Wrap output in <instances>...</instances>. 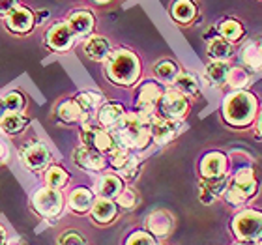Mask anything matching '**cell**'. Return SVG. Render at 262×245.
Returning <instances> with one entry per match:
<instances>
[{"mask_svg":"<svg viewBox=\"0 0 262 245\" xmlns=\"http://www.w3.org/2000/svg\"><path fill=\"white\" fill-rule=\"evenodd\" d=\"M68 27H70L71 34L77 36V38L88 36L94 28L92 13H88V11H73L70 15V19H68Z\"/></svg>","mask_w":262,"mask_h":245,"instance_id":"15","label":"cell"},{"mask_svg":"<svg viewBox=\"0 0 262 245\" xmlns=\"http://www.w3.org/2000/svg\"><path fill=\"white\" fill-rule=\"evenodd\" d=\"M260 133H262V116H260Z\"/></svg>","mask_w":262,"mask_h":245,"instance_id":"45","label":"cell"},{"mask_svg":"<svg viewBox=\"0 0 262 245\" xmlns=\"http://www.w3.org/2000/svg\"><path fill=\"white\" fill-rule=\"evenodd\" d=\"M242 60L247 68L251 70H260L262 68V45L260 43H249L246 49L242 51Z\"/></svg>","mask_w":262,"mask_h":245,"instance_id":"26","label":"cell"},{"mask_svg":"<svg viewBox=\"0 0 262 245\" xmlns=\"http://www.w3.org/2000/svg\"><path fill=\"white\" fill-rule=\"evenodd\" d=\"M6 27L15 34H27L34 27V15L32 11L27 8H15L10 15L6 17Z\"/></svg>","mask_w":262,"mask_h":245,"instance_id":"11","label":"cell"},{"mask_svg":"<svg viewBox=\"0 0 262 245\" xmlns=\"http://www.w3.org/2000/svg\"><path fill=\"white\" fill-rule=\"evenodd\" d=\"M172 225H174L172 223V215L169 212H163V210L154 212L146 221L148 230L154 236H167L172 230Z\"/></svg>","mask_w":262,"mask_h":245,"instance_id":"17","label":"cell"},{"mask_svg":"<svg viewBox=\"0 0 262 245\" xmlns=\"http://www.w3.org/2000/svg\"><path fill=\"white\" fill-rule=\"evenodd\" d=\"M92 204H94L92 193L88 189H84V187H79V189H75L70 195V206L73 212L84 213L92 208Z\"/></svg>","mask_w":262,"mask_h":245,"instance_id":"23","label":"cell"},{"mask_svg":"<svg viewBox=\"0 0 262 245\" xmlns=\"http://www.w3.org/2000/svg\"><path fill=\"white\" fill-rule=\"evenodd\" d=\"M109 41L105 38H99V36H94L84 43V53H86L92 60H105L109 56Z\"/></svg>","mask_w":262,"mask_h":245,"instance_id":"21","label":"cell"},{"mask_svg":"<svg viewBox=\"0 0 262 245\" xmlns=\"http://www.w3.org/2000/svg\"><path fill=\"white\" fill-rule=\"evenodd\" d=\"M257 191V178L251 169H240L227 191V201L230 204H242Z\"/></svg>","mask_w":262,"mask_h":245,"instance_id":"4","label":"cell"},{"mask_svg":"<svg viewBox=\"0 0 262 245\" xmlns=\"http://www.w3.org/2000/svg\"><path fill=\"white\" fill-rule=\"evenodd\" d=\"M98 2H105V0H98Z\"/></svg>","mask_w":262,"mask_h":245,"instance_id":"47","label":"cell"},{"mask_svg":"<svg viewBox=\"0 0 262 245\" xmlns=\"http://www.w3.org/2000/svg\"><path fill=\"white\" fill-rule=\"evenodd\" d=\"M45 180H47L49 187L60 189V187H64V185L68 184V172H66L64 169H60V167H51L47 176H45Z\"/></svg>","mask_w":262,"mask_h":245,"instance_id":"34","label":"cell"},{"mask_svg":"<svg viewBox=\"0 0 262 245\" xmlns=\"http://www.w3.org/2000/svg\"><path fill=\"white\" fill-rule=\"evenodd\" d=\"M225 82H229L230 88L240 90V88H244L249 82V73L244 68H232V70H229V75H227V81Z\"/></svg>","mask_w":262,"mask_h":245,"instance_id":"33","label":"cell"},{"mask_svg":"<svg viewBox=\"0 0 262 245\" xmlns=\"http://www.w3.org/2000/svg\"><path fill=\"white\" fill-rule=\"evenodd\" d=\"M2 101H4L6 109L10 110V113H21L25 109V98L19 92H10Z\"/></svg>","mask_w":262,"mask_h":245,"instance_id":"37","label":"cell"},{"mask_svg":"<svg viewBox=\"0 0 262 245\" xmlns=\"http://www.w3.org/2000/svg\"><path fill=\"white\" fill-rule=\"evenodd\" d=\"M206 75L213 84H223L227 81V75H229V64L221 60H213L206 68Z\"/></svg>","mask_w":262,"mask_h":245,"instance_id":"29","label":"cell"},{"mask_svg":"<svg viewBox=\"0 0 262 245\" xmlns=\"http://www.w3.org/2000/svg\"><path fill=\"white\" fill-rule=\"evenodd\" d=\"M126 245H156L154 238L146 232H135L133 236H129Z\"/></svg>","mask_w":262,"mask_h":245,"instance_id":"40","label":"cell"},{"mask_svg":"<svg viewBox=\"0 0 262 245\" xmlns=\"http://www.w3.org/2000/svg\"><path fill=\"white\" fill-rule=\"evenodd\" d=\"M6 243V232H4V229L0 227V245H4Z\"/></svg>","mask_w":262,"mask_h":245,"instance_id":"43","label":"cell"},{"mask_svg":"<svg viewBox=\"0 0 262 245\" xmlns=\"http://www.w3.org/2000/svg\"><path fill=\"white\" fill-rule=\"evenodd\" d=\"M158 105L159 109H161L163 118H169V120H180L187 113V99L178 90H167V92H163Z\"/></svg>","mask_w":262,"mask_h":245,"instance_id":"7","label":"cell"},{"mask_svg":"<svg viewBox=\"0 0 262 245\" xmlns=\"http://www.w3.org/2000/svg\"><path fill=\"white\" fill-rule=\"evenodd\" d=\"M150 124H152V120L139 115V113L124 115L120 124L113 129L115 139L124 148H144L152 137L150 135Z\"/></svg>","mask_w":262,"mask_h":245,"instance_id":"1","label":"cell"},{"mask_svg":"<svg viewBox=\"0 0 262 245\" xmlns=\"http://www.w3.org/2000/svg\"><path fill=\"white\" fill-rule=\"evenodd\" d=\"M255 107H257V103H255L251 94L236 92L232 96H229L227 101H225V118L232 125H246L253 120Z\"/></svg>","mask_w":262,"mask_h":245,"instance_id":"3","label":"cell"},{"mask_svg":"<svg viewBox=\"0 0 262 245\" xmlns=\"http://www.w3.org/2000/svg\"><path fill=\"white\" fill-rule=\"evenodd\" d=\"M4 110H6V105H4V101H2V99H0V118H2V116L6 115Z\"/></svg>","mask_w":262,"mask_h":245,"instance_id":"44","label":"cell"},{"mask_svg":"<svg viewBox=\"0 0 262 245\" xmlns=\"http://www.w3.org/2000/svg\"><path fill=\"white\" fill-rule=\"evenodd\" d=\"M219 32H221L223 39H227V41H238L240 36L244 34V28H242L240 23L234 21V19H227V21L221 23Z\"/></svg>","mask_w":262,"mask_h":245,"instance_id":"30","label":"cell"},{"mask_svg":"<svg viewBox=\"0 0 262 245\" xmlns=\"http://www.w3.org/2000/svg\"><path fill=\"white\" fill-rule=\"evenodd\" d=\"M161 96H163V90H161L156 82H146V84L141 88L139 99H137L139 115L146 116V118L152 120V115H154V110H156V107H158Z\"/></svg>","mask_w":262,"mask_h":245,"instance_id":"9","label":"cell"},{"mask_svg":"<svg viewBox=\"0 0 262 245\" xmlns=\"http://www.w3.org/2000/svg\"><path fill=\"white\" fill-rule=\"evenodd\" d=\"M17 8V0H0V17H8Z\"/></svg>","mask_w":262,"mask_h":245,"instance_id":"41","label":"cell"},{"mask_svg":"<svg viewBox=\"0 0 262 245\" xmlns=\"http://www.w3.org/2000/svg\"><path fill=\"white\" fill-rule=\"evenodd\" d=\"M232 229L242 240H258L262 238V213L253 210L238 213L232 223Z\"/></svg>","mask_w":262,"mask_h":245,"instance_id":"5","label":"cell"},{"mask_svg":"<svg viewBox=\"0 0 262 245\" xmlns=\"http://www.w3.org/2000/svg\"><path fill=\"white\" fill-rule=\"evenodd\" d=\"M73 34H71L70 27L60 23V25H55L47 32V45H49L53 51H68L73 43Z\"/></svg>","mask_w":262,"mask_h":245,"instance_id":"12","label":"cell"},{"mask_svg":"<svg viewBox=\"0 0 262 245\" xmlns=\"http://www.w3.org/2000/svg\"><path fill=\"white\" fill-rule=\"evenodd\" d=\"M156 75H158V79H161V81L174 82L176 75H178V68L169 60L159 62V64L156 65Z\"/></svg>","mask_w":262,"mask_h":245,"instance_id":"35","label":"cell"},{"mask_svg":"<svg viewBox=\"0 0 262 245\" xmlns=\"http://www.w3.org/2000/svg\"><path fill=\"white\" fill-rule=\"evenodd\" d=\"M124 107L118 103H109V105H103L101 109H99V124L105 125V127H111V129H115L116 125L120 124V120L124 118Z\"/></svg>","mask_w":262,"mask_h":245,"instance_id":"19","label":"cell"},{"mask_svg":"<svg viewBox=\"0 0 262 245\" xmlns=\"http://www.w3.org/2000/svg\"><path fill=\"white\" fill-rule=\"evenodd\" d=\"M122 180L115 174H105L101 180L96 184V191H98L101 198H115L122 193Z\"/></svg>","mask_w":262,"mask_h":245,"instance_id":"20","label":"cell"},{"mask_svg":"<svg viewBox=\"0 0 262 245\" xmlns=\"http://www.w3.org/2000/svg\"><path fill=\"white\" fill-rule=\"evenodd\" d=\"M56 113H58V118H60L62 122H68V124H71V122H77L82 115V110H81V107H79V103H77V101H73V99H68V101H64V103L58 105Z\"/></svg>","mask_w":262,"mask_h":245,"instance_id":"27","label":"cell"},{"mask_svg":"<svg viewBox=\"0 0 262 245\" xmlns=\"http://www.w3.org/2000/svg\"><path fill=\"white\" fill-rule=\"evenodd\" d=\"M174 84H176V90L182 96H195L196 90H199V84H196L195 79L191 75H186V73L184 75H176Z\"/></svg>","mask_w":262,"mask_h":245,"instance_id":"31","label":"cell"},{"mask_svg":"<svg viewBox=\"0 0 262 245\" xmlns=\"http://www.w3.org/2000/svg\"><path fill=\"white\" fill-rule=\"evenodd\" d=\"M180 131L178 120H169V118H158L150 124V135L154 137V141L158 144H167L172 141Z\"/></svg>","mask_w":262,"mask_h":245,"instance_id":"10","label":"cell"},{"mask_svg":"<svg viewBox=\"0 0 262 245\" xmlns=\"http://www.w3.org/2000/svg\"><path fill=\"white\" fill-rule=\"evenodd\" d=\"M260 45H262V43H260Z\"/></svg>","mask_w":262,"mask_h":245,"instance_id":"48","label":"cell"},{"mask_svg":"<svg viewBox=\"0 0 262 245\" xmlns=\"http://www.w3.org/2000/svg\"><path fill=\"white\" fill-rule=\"evenodd\" d=\"M84 243H86L84 238L79 232H75V230H68V232H64L58 238V245H84Z\"/></svg>","mask_w":262,"mask_h":245,"instance_id":"38","label":"cell"},{"mask_svg":"<svg viewBox=\"0 0 262 245\" xmlns=\"http://www.w3.org/2000/svg\"><path fill=\"white\" fill-rule=\"evenodd\" d=\"M82 142H84V146L98 150V152H107V150L115 148V139L111 137L109 131L92 127L88 124L82 125Z\"/></svg>","mask_w":262,"mask_h":245,"instance_id":"8","label":"cell"},{"mask_svg":"<svg viewBox=\"0 0 262 245\" xmlns=\"http://www.w3.org/2000/svg\"><path fill=\"white\" fill-rule=\"evenodd\" d=\"M131 155L129 152H127V148L124 146H118V148H113V152H111V163H113V167L115 169H124L127 163L131 161Z\"/></svg>","mask_w":262,"mask_h":245,"instance_id":"36","label":"cell"},{"mask_svg":"<svg viewBox=\"0 0 262 245\" xmlns=\"http://www.w3.org/2000/svg\"><path fill=\"white\" fill-rule=\"evenodd\" d=\"M92 215L98 223H111L116 215V206L115 202H111L109 198H99L92 204Z\"/></svg>","mask_w":262,"mask_h":245,"instance_id":"22","label":"cell"},{"mask_svg":"<svg viewBox=\"0 0 262 245\" xmlns=\"http://www.w3.org/2000/svg\"><path fill=\"white\" fill-rule=\"evenodd\" d=\"M225 169H227V159H225L223 153H219V152L208 153L201 163V172L204 178L225 176Z\"/></svg>","mask_w":262,"mask_h":245,"instance_id":"16","label":"cell"},{"mask_svg":"<svg viewBox=\"0 0 262 245\" xmlns=\"http://www.w3.org/2000/svg\"><path fill=\"white\" fill-rule=\"evenodd\" d=\"M77 103H79L81 110H96L103 103V98L96 92H82L77 96Z\"/></svg>","mask_w":262,"mask_h":245,"instance_id":"32","label":"cell"},{"mask_svg":"<svg viewBox=\"0 0 262 245\" xmlns=\"http://www.w3.org/2000/svg\"><path fill=\"white\" fill-rule=\"evenodd\" d=\"M25 125H27V118L21 115V113H8L0 118V127L2 131L6 133H10V135H17V133H21L25 129Z\"/></svg>","mask_w":262,"mask_h":245,"instance_id":"24","label":"cell"},{"mask_svg":"<svg viewBox=\"0 0 262 245\" xmlns=\"http://www.w3.org/2000/svg\"><path fill=\"white\" fill-rule=\"evenodd\" d=\"M208 55L212 56L213 60L225 62L227 58H230V55H232V47H230V43L227 41V39L215 38L210 41V45H208Z\"/></svg>","mask_w":262,"mask_h":245,"instance_id":"25","label":"cell"},{"mask_svg":"<svg viewBox=\"0 0 262 245\" xmlns=\"http://www.w3.org/2000/svg\"><path fill=\"white\" fill-rule=\"evenodd\" d=\"M195 4L191 0H176L174 6H172V17L180 23L191 21L195 17Z\"/></svg>","mask_w":262,"mask_h":245,"instance_id":"28","label":"cell"},{"mask_svg":"<svg viewBox=\"0 0 262 245\" xmlns=\"http://www.w3.org/2000/svg\"><path fill=\"white\" fill-rule=\"evenodd\" d=\"M240 245H255V243H240Z\"/></svg>","mask_w":262,"mask_h":245,"instance_id":"46","label":"cell"},{"mask_svg":"<svg viewBox=\"0 0 262 245\" xmlns=\"http://www.w3.org/2000/svg\"><path fill=\"white\" fill-rule=\"evenodd\" d=\"M49 150L39 142L25 148V152H23V163L30 170H41L45 165L49 163Z\"/></svg>","mask_w":262,"mask_h":245,"instance_id":"13","label":"cell"},{"mask_svg":"<svg viewBox=\"0 0 262 245\" xmlns=\"http://www.w3.org/2000/svg\"><path fill=\"white\" fill-rule=\"evenodd\" d=\"M6 158H8V148L4 142H0V163H4Z\"/></svg>","mask_w":262,"mask_h":245,"instance_id":"42","label":"cell"},{"mask_svg":"<svg viewBox=\"0 0 262 245\" xmlns=\"http://www.w3.org/2000/svg\"><path fill=\"white\" fill-rule=\"evenodd\" d=\"M116 198L122 208H133L137 204V195L133 189H122V193Z\"/></svg>","mask_w":262,"mask_h":245,"instance_id":"39","label":"cell"},{"mask_svg":"<svg viewBox=\"0 0 262 245\" xmlns=\"http://www.w3.org/2000/svg\"><path fill=\"white\" fill-rule=\"evenodd\" d=\"M227 187V176H217V178H204L201 184V201L204 204H210L213 196L221 195Z\"/></svg>","mask_w":262,"mask_h":245,"instance_id":"18","label":"cell"},{"mask_svg":"<svg viewBox=\"0 0 262 245\" xmlns=\"http://www.w3.org/2000/svg\"><path fill=\"white\" fill-rule=\"evenodd\" d=\"M141 73V65L137 56L129 51H116L109 56L107 75L116 84H133Z\"/></svg>","mask_w":262,"mask_h":245,"instance_id":"2","label":"cell"},{"mask_svg":"<svg viewBox=\"0 0 262 245\" xmlns=\"http://www.w3.org/2000/svg\"><path fill=\"white\" fill-rule=\"evenodd\" d=\"M34 208L43 217H55L62 212V195L58 189L43 187L34 195Z\"/></svg>","mask_w":262,"mask_h":245,"instance_id":"6","label":"cell"},{"mask_svg":"<svg viewBox=\"0 0 262 245\" xmlns=\"http://www.w3.org/2000/svg\"><path fill=\"white\" fill-rule=\"evenodd\" d=\"M75 163L84 170H101L105 167V159L98 150L82 146L75 150Z\"/></svg>","mask_w":262,"mask_h":245,"instance_id":"14","label":"cell"}]
</instances>
